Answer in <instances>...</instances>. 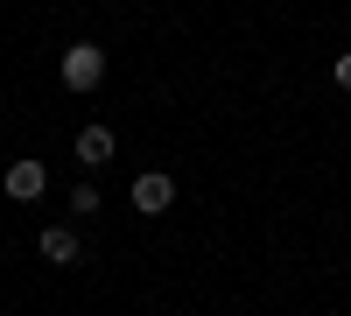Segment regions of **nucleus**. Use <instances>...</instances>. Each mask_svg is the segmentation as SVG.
<instances>
[{"instance_id": "1", "label": "nucleus", "mask_w": 351, "mask_h": 316, "mask_svg": "<svg viewBox=\"0 0 351 316\" xmlns=\"http://www.w3.org/2000/svg\"><path fill=\"white\" fill-rule=\"evenodd\" d=\"M56 71H64V84H71V92H92V84L106 77V49H99V42H71Z\"/></svg>"}, {"instance_id": "2", "label": "nucleus", "mask_w": 351, "mask_h": 316, "mask_svg": "<svg viewBox=\"0 0 351 316\" xmlns=\"http://www.w3.org/2000/svg\"><path fill=\"white\" fill-rule=\"evenodd\" d=\"M0 190H8L14 204H36V197L49 190V169H43V162H8V176H0Z\"/></svg>"}, {"instance_id": "3", "label": "nucleus", "mask_w": 351, "mask_h": 316, "mask_svg": "<svg viewBox=\"0 0 351 316\" xmlns=\"http://www.w3.org/2000/svg\"><path fill=\"white\" fill-rule=\"evenodd\" d=\"M169 204H176V183L162 176V169L134 176V211H148V218H155V211H169Z\"/></svg>"}, {"instance_id": "4", "label": "nucleus", "mask_w": 351, "mask_h": 316, "mask_svg": "<svg viewBox=\"0 0 351 316\" xmlns=\"http://www.w3.org/2000/svg\"><path fill=\"white\" fill-rule=\"evenodd\" d=\"M77 253H84V246H77L71 225H49V232H43V260H49V267H77Z\"/></svg>"}, {"instance_id": "5", "label": "nucleus", "mask_w": 351, "mask_h": 316, "mask_svg": "<svg viewBox=\"0 0 351 316\" xmlns=\"http://www.w3.org/2000/svg\"><path fill=\"white\" fill-rule=\"evenodd\" d=\"M77 162H112V134L106 127H84L77 134Z\"/></svg>"}, {"instance_id": "6", "label": "nucleus", "mask_w": 351, "mask_h": 316, "mask_svg": "<svg viewBox=\"0 0 351 316\" xmlns=\"http://www.w3.org/2000/svg\"><path fill=\"white\" fill-rule=\"evenodd\" d=\"M71 211H77V218H92V211H99V190H92V183H77V190H71Z\"/></svg>"}, {"instance_id": "7", "label": "nucleus", "mask_w": 351, "mask_h": 316, "mask_svg": "<svg viewBox=\"0 0 351 316\" xmlns=\"http://www.w3.org/2000/svg\"><path fill=\"white\" fill-rule=\"evenodd\" d=\"M330 77H337V84H344V92H351V49H344V56H337V64H330Z\"/></svg>"}]
</instances>
